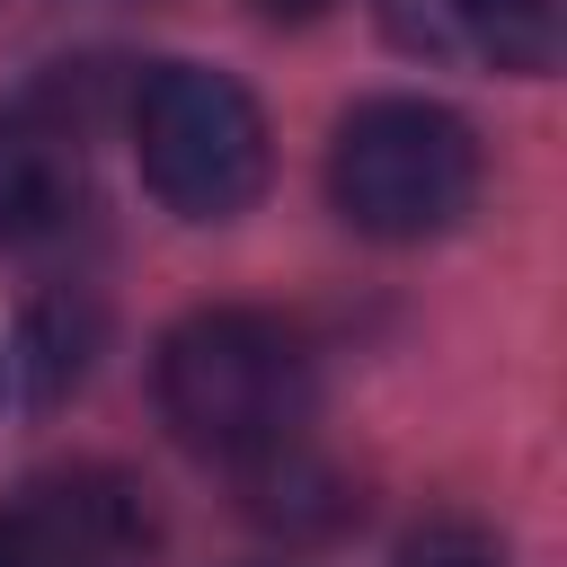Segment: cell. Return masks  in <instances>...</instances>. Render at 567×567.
I'll return each mask as SVG.
<instances>
[{"label":"cell","mask_w":567,"mask_h":567,"mask_svg":"<svg viewBox=\"0 0 567 567\" xmlns=\"http://www.w3.org/2000/svg\"><path fill=\"white\" fill-rule=\"evenodd\" d=\"M151 390H159V416L177 425V443H195L204 461L248 470V461L301 443L319 372H310V346H301L292 319H275V310H195L159 337Z\"/></svg>","instance_id":"cell-1"},{"label":"cell","mask_w":567,"mask_h":567,"mask_svg":"<svg viewBox=\"0 0 567 567\" xmlns=\"http://www.w3.org/2000/svg\"><path fill=\"white\" fill-rule=\"evenodd\" d=\"M328 204L390 248L443 239L478 204V133L434 97H363L337 115Z\"/></svg>","instance_id":"cell-2"},{"label":"cell","mask_w":567,"mask_h":567,"mask_svg":"<svg viewBox=\"0 0 567 567\" xmlns=\"http://www.w3.org/2000/svg\"><path fill=\"white\" fill-rule=\"evenodd\" d=\"M133 159L177 221H239L275 168L257 97L213 62H151L133 89Z\"/></svg>","instance_id":"cell-3"},{"label":"cell","mask_w":567,"mask_h":567,"mask_svg":"<svg viewBox=\"0 0 567 567\" xmlns=\"http://www.w3.org/2000/svg\"><path fill=\"white\" fill-rule=\"evenodd\" d=\"M0 549H9V567H151L159 505L142 478H124L106 461L35 470L27 487L0 496Z\"/></svg>","instance_id":"cell-4"},{"label":"cell","mask_w":567,"mask_h":567,"mask_svg":"<svg viewBox=\"0 0 567 567\" xmlns=\"http://www.w3.org/2000/svg\"><path fill=\"white\" fill-rule=\"evenodd\" d=\"M381 18L390 44L425 62H478L514 80H540L558 62V0H381Z\"/></svg>","instance_id":"cell-5"},{"label":"cell","mask_w":567,"mask_h":567,"mask_svg":"<svg viewBox=\"0 0 567 567\" xmlns=\"http://www.w3.org/2000/svg\"><path fill=\"white\" fill-rule=\"evenodd\" d=\"M257 9H266V18H328L337 0H257Z\"/></svg>","instance_id":"cell-6"},{"label":"cell","mask_w":567,"mask_h":567,"mask_svg":"<svg viewBox=\"0 0 567 567\" xmlns=\"http://www.w3.org/2000/svg\"><path fill=\"white\" fill-rule=\"evenodd\" d=\"M425 567H487V558H425Z\"/></svg>","instance_id":"cell-7"},{"label":"cell","mask_w":567,"mask_h":567,"mask_svg":"<svg viewBox=\"0 0 567 567\" xmlns=\"http://www.w3.org/2000/svg\"><path fill=\"white\" fill-rule=\"evenodd\" d=\"M0 567H9V549H0Z\"/></svg>","instance_id":"cell-8"}]
</instances>
